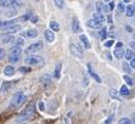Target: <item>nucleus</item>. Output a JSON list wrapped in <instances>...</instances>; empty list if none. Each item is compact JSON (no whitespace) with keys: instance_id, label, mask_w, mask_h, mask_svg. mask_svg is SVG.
<instances>
[{"instance_id":"nucleus-42","label":"nucleus","mask_w":135,"mask_h":124,"mask_svg":"<svg viewBox=\"0 0 135 124\" xmlns=\"http://www.w3.org/2000/svg\"><path fill=\"white\" fill-rule=\"evenodd\" d=\"M4 57H5V50L0 49V60H3Z\"/></svg>"},{"instance_id":"nucleus-40","label":"nucleus","mask_w":135,"mask_h":124,"mask_svg":"<svg viewBox=\"0 0 135 124\" xmlns=\"http://www.w3.org/2000/svg\"><path fill=\"white\" fill-rule=\"evenodd\" d=\"M38 16H34V15H32V17H31V21H32V23H37L38 22Z\"/></svg>"},{"instance_id":"nucleus-51","label":"nucleus","mask_w":135,"mask_h":124,"mask_svg":"<svg viewBox=\"0 0 135 124\" xmlns=\"http://www.w3.org/2000/svg\"><path fill=\"white\" fill-rule=\"evenodd\" d=\"M104 1H108V0H104Z\"/></svg>"},{"instance_id":"nucleus-24","label":"nucleus","mask_w":135,"mask_h":124,"mask_svg":"<svg viewBox=\"0 0 135 124\" xmlns=\"http://www.w3.org/2000/svg\"><path fill=\"white\" fill-rule=\"evenodd\" d=\"M20 29H21V26L20 25H13L7 32H9V34H13V33H17Z\"/></svg>"},{"instance_id":"nucleus-49","label":"nucleus","mask_w":135,"mask_h":124,"mask_svg":"<svg viewBox=\"0 0 135 124\" xmlns=\"http://www.w3.org/2000/svg\"><path fill=\"white\" fill-rule=\"evenodd\" d=\"M1 25H3V21H1V20H0V27H1Z\"/></svg>"},{"instance_id":"nucleus-2","label":"nucleus","mask_w":135,"mask_h":124,"mask_svg":"<svg viewBox=\"0 0 135 124\" xmlns=\"http://www.w3.org/2000/svg\"><path fill=\"white\" fill-rule=\"evenodd\" d=\"M34 105L33 103H29L27 107H26V109L21 113V116H20V118H17V123H22V122H27L29 121V119H32V118L34 117Z\"/></svg>"},{"instance_id":"nucleus-8","label":"nucleus","mask_w":135,"mask_h":124,"mask_svg":"<svg viewBox=\"0 0 135 124\" xmlns=\"http://www.w3.org/2000/svg\"><path fill=\"white\" fill-rule=\"evenodd\" d=\"M72 32L74 34H79L82 33V27L79 25V21L78 18H73V22H72Z\"/></svg>"},{"instance_id":"nucleus-36","label":"nucleus","mask_w":135,"mask_h":124,"mask_svg":"<svg viewBox=\"0 0 135 124\" xmlns=\"http://www.w3.org/2000/svg\"><path fill=\"white\" fill-rule=\"evenodd\" d=\"M16 45H17V46H22L23 45V43H25V41H23V39L22 38H18V39H16Z\"/></svg>"},{"instance_id":"nucleus-48","label":"nucleus","mask_w":135,"mask_h":124,"mask_svg":"<svg viewBox=\"0 0 135 124\" xmlns=\"http://www.w3.org/2000/svg\"><path fill=\"white\" fill-rule=\"evenodd\" d=\"M132 47H134V49H135V44L134 43H132Z\"/></svg>"},{"instance_id":"nucleus-1","label":"nucleus","mask_w":135,"mask_h":124,"mask_svg":"<svg viewBox=\"0 0 135 124\" xmlns=\"http://www.w3.org/2000/svg\"><path fill=\"white\" fill-rule=\"evenodd\" d=\"M26 101V95L23 91H17L13 94L12 99H11V103H10V109H16L20 106H22Z\"/></svg>"},{"instance_id":"nucleus-26","label":"nucleus","mask_w":135,"mask_h":124,"mask_svg":"<svg viewBox=\"0 0 135 124\" xmlns=\"http://www.w3.org/2000/svg\"><path fill=\"white\" fill-rule=\"evenodd\" d=\"M126 5H124V4L123 3H118V5H117V11H118V12L119 13H123L124 12V11H126Z\"/></svg>"},{"instance_id":"nucleus-3","label":"nucleus","mask_w":135,"mask_h":124,"mask_svg":"<svg viewBox=\"0 0 135 124\" xmlns=\"http://www.w3.org/2000/svg\"><path fill=\"white\" fill-rule=\"evenodd\" d=\"M21 54H22V50H21V46H17V45H15L13 47H11V50H10L9 53V61L10 62H17L20 60V57H21Z\"/></svg>"},{"instance_id":"nucleus-43","label":"nucleus","mask_w":135,"mask_h":124,"mask_svg":"<svg viewBox=\"0 0 135 124\" xmlns=\"http://www.w3.org/2000/svg\"><path fill=\"white\" fill-rule=\"evenodd\" d=\"M7 17H12V16H16V11H9V12L6 13Z\"/></svg>"},{"instance_id":"nucleus-9","label":"nucleus","mask_w":135,"mask_h":124,"mask_svg":"<svg viewBox=\"0 0 135 124\" xmlns=\"http://www.w3.org/2000/svg\"><path fill=\"white\" fill-rule=\"evenodd\" d=\"M44 37L47 43H52V41L55 40V32H54L51 28L50 29H46V31L44 32Z\"/></svg>"},{"instance_id":"nucleus-52","label":"nucleus","mask_w":135,"mask_h":124,"mask_svg":"<svg viewBox=\"0 0 135 124\" xmlns=\"http://www.w3.org/2000/svg\"><path fill=\"white\" fill-rule=\"evenodd\" d=\"M133 122H134V123H135V119H134V121H133Z\"/></svg>"},{"instance_id":"nucleus-21","label":"nucleus","mask_w":135,"mask_h":124,"mask_svg":"<svg viewBox=\"0 0 135 124\" xmlns=\"http://www.w3.org/2000/svg\"><path fill=\"white\" fill-rule=\"evenodd\" d=\"M108 94H110V96L112 97V99H114V100H118V101H120V96H119V94H120V93H118L117 90H114V89H111L110 91H108Z\"/></svg>"},{"instance_id":"nucleus-41","label":"nucleus","mask_w":135,"mask_h":124,"mask_svg":"<svg viewBox=\"0 0 135 124\" xmlns=\"http://www.w3.org/2000/svg\"><path fill=\"white\" fill-rule=\"evenodd\" d=\"M44 79V85H47V84H50V78L47 77V75H45V78H43Z\"/></svg>"},{"instance_id":"nucleus-19","label":"nucleus","mask_w":135,"mask_h":124,"mask_svg":"<svg viewBox=\"0 0 135 124\" xmlns=\"http://www.w3.org/2000/svg\"><path fill=\"white\" fill-rule=\"evenodd\" d=\"M126 15L128 16V17H133L135 13V5H128L126 9Z\"/></svg>"},{"instance_id":"nucleus-5","label":"nucleus","mask_w":135,"mask_h":124,"mask_svg":"<svg viewBox=\"0 0 135 124\" xmlns=\"http://www.w3.org/2000/svg\"><path fill=\"white\" fill-rule=\"evenodd\" d=\"M44 47V44L41 43V41H37V43H33L31 44L27 49H26V53L27 54H32V53H37L39 50H41Z\"/></svg>"},{"instance_id":"nucleus-18","label":"nucleus","mask_w":135,"mask_h":124,"mask_svg":"<svg viewBox=\"0 0 135 124\" xmlns=\"http://www.w3.org/2000/svg\"><path fill=\"white\" fill-rule=\"evenodd\" d=\"M61 67H62L61 62H59V63L56 65V67H55V71H54V77L56 78V79H60V77H61Z\"/></svg>"},{"instance_id":"nucleus-7","label":"nucleus","mask_w":135,"mask_h":124,"mask_svg":"<svg viewBox=\"0 0 135 124\" xmlns=\"http://www.w3.org/2000/svg\"><path fill=\"white\" fill-rule=\"evenodd\" d=\"M86 26H88L89 28H94V29H99V28L102 27V23H101L100 21H98V20L91 18V20H89V21L86 22Z\"/></svg>"},{"instance_id":"nucleus-12","label":"nucleus","mask_w":135,"mask_h":124,"mask_svg":"<svg viewBox=\"0 0 135 124\" xmlns=\"http://www.w3.org/2000/svg\"><path fill=\"white\" fill-rule=\"evenodd\" d=\"M88 72H89V74H90V77L94 79L95 82H98V83H101V78L99 77L96 73H95L94 71H93V68H91V66L88 65Z\"/></svg>"},{"instance_id":"nucleus-13","label":"nucleus","mask_w":135,"mask_h":124,"mask_svg":"<svg viewBox=\"0 0 135 124\" xmlns=\"http://www.w3.org/2000/svg\"><path fill=\"white\" fill-rule=\"evenodd\" d=\"M22 35L27 38H35V37H38V31L37 29H28L27 32L22 33Z\"/></svg>"},{"instance_id":"nucleus-30","label":"nucleus","mask_w":135,"mask_h":124,"mask_svg":"<svg viewBox=\"0 0 135 124\" xmlns=\"http://www.w3.org/2000/svg\"><path fill=\"white\" fill-rule=\"evenodd\" d=\"M123 79H124V80H126V83L128 84V85H133V84H134V80H133L132 78L129 77L128 74H126L124 75V77H123Z\"/></svg>"},{"instance_id":"nucleus-4","label":"nucleus","mask_w":135,"mask_h":124,"mask_svg":"<svg viewBox=\"0 0 135 124\" xmlns=\"http://www.w3.org/2000/svg\"><path fill=\"white\" fill-rule=\"evenodd\" d=\"M26 65L28 66H38V65H41L44 62V59L41 56H38V55H31V56H27L25 60Z\"/></svg>"},{"instance_id":"nucleus-44","label":"nucleus","mask_w":135,"mask_h":124,"mask_svg":"<svg viewBox=\"0 0 135 124\" xmlns=\"http://www.w3.org/2000/svg\"><path fill=\"white\" fill-rule=\"evenodd\" d=\"M129 65L132 66V68H133V69H135V57H134V59L130 60V63H129Z\"/></svg>"},{"instance_id":"nucleus-17","label":"nucleus","mask_w":135,"mask_h":124,"mask_svg":"<svg viewBox=\"0 0 135 124\" xmlns=\"http://www.w3.org/2000/svg\"><path fill=\"white\" fill-rule=\"evenodd\" d=\"M4 73H5V75H7V77H12V75L15 74V68H13L12 66H6V67L4 68Z\"/></svg>"},{"instance_id":"nucleus-45","label":"nucleus","mask_w":135,"mask_h":124,"mask_svg":"<svg viewBox=\"0 0 135 124\" xmlns=\"http://www.w3.org/2000/svg\"><path fill=\"white\" fill-rule=\"evenodd\" d=\"M11 39H12V38H11V37H5V38H4V39H3V43H4V44H6L7 41H10V40H11Z\"/></svg>"},{"instance_id":"nucleus-16","label":"nucleus","mask_w":135,"mask_h":124,"mask_svg":"<svg viewBox=\"0 0 135 124\" xmlns=\"http://www.w3.org/2000/svg\"><path fill=\"white\" fill-rule=\"evenodd\" d=\"M124 50L122 49V47H116V50L113 51V55H114V57L116 59H122L123 56H124Z\"/></svg>"},{"instance_id":"nucleus-6","label":"nucleus","mask_w":135,"mask_h":124,"mask_svg":"<svg viewBox=\"0 0 135 124\" xmlns=\"http://www.w3.org/2000/svg\"><path fill=\"white\" fill-rule=\"evenodd\" d=\"M69 50H71V53H72L74 56H77V57H80V59H82L83 56H84L83 50L79 46H77L75 44H69Z\"/></svg>"},{"instance_id":"nucleus-35","label":"nucleus","mask_w":135,"mask_h":124,"mask_svg":"<svg viewBox=\"0 0 135 124\" xmlns=\"http://www.w3.org/2000/svg\"><path fill=\"white\" fill-rule=\"evenodd\" d=\"M18 72H21V73H29V72H31V68H29V67H20Z\"/></svg>"},{"instance_id":"nucleus-33","label":"nucleus","mask_w":135,"mask_h":124,"mask_svg":"<svg viewBox=\"0 0 135 124\" xmlns=\"http://www.w3.org/2000/svg\"><path fill=\"white\" fill-rule=\"evenodd\" d=\"M118 123H120V124H130L132 123V121H130L129 118H120L119 121H118Z\"/></svg>"},{"instance_id":"nucleus-28","label":"nucleus","mask_w":135,"mask_h":124,"mask_svg":"<svg viewBox=\"0 0 135 124\" xmlns=\"http://www.w3.org/2000/svg\"><path fill=\"white\" fill-rule=\"evenodd\" d=\"M10 87H11V83H10V82H5V83L3 84V88H1V91H3V93H6L7 90L10 89Z\"/></svg>"},{"instance_id":"nucleus-31","label":"nucleus","mask_w":135,"mask_h":124,"mask_svg":"<svg viewBox=\"0 0 135 124\" xmlns=\"http://www.w3.org/2000/svg\"><path fill=\"white\" fill-rule=\"evenodd\" d=\"M54 3H55V5H56L59 9H62V7L65 6V1H63V0H54Z\"/></svg>"},{"instance_id":"nucleus-50","label":"nucleus","mask_w":135,"mask_h":124,"mask_svg":"<svg viewBox=\"0 0 135 124\" xmlns=\"http://www.w3.org/2000/svg\"><path fill=\"white\" fill-rule=\"evenodd\" d=\"M35 1H37V3H39V1H40V0H35Z\"/></svg>"},{"instance_id":"nucleus-38","label":"nucleus","mask_w":135,"mask_h":124,"mask_svg":"<svg viewBox=\"0 0 135 124\" xmlns=\"http://www.w3.org/2000/svg\"><path fill=\"white\" fill-rule=\"evenodd\" d=\"M113 44H114V41H113V40H107L106 43H105V46H106V47H111Z\"/></svg>"},{"instance_id":"nucleus-47","label":"nucleus","mask_w":135,"mask_h":124,"mask_svg":"<svg viewBox=\"0 0 135 124\" xmlns=\"http://www.w3.org/2000/svg\"><path fill=\"white\" fill-rule=\"evenodd\" d=\"M123 46V43L122 41H118V43L116 44V47H122Z\"/></svg>"},{"instance_id":"nucleus-39","label":"nucleus","mask_w":135,"mask_h":124,"mask_svg":"<svg viewBox=\"0 0 135 124\" xmlns=\"http://www.w3.org/2000/svg\"><path fill=\"white\" fill-rule=\"evenodd\" d=\"M38 107H39V111H44L45 107H44V102L43 101H40V102L38 103Z\"/></svg>"},{"instance_id":"nucleus-22","label":"nucleus","mask_w":135,"mask_h":124,"mask_svg":"<svg viewBox=\"0 0 135 124\" xmlns=\"http://www.w3.org/2000/svg\"><path fill=\"white\" fill-rule=\"evenodd\" d=\"M10 6L13 7V9L21 7L22 6V1L21 0H10Z\"/></svg>"},{"instance_id":"nucleus-32","label":"nucleus","mask_w":135,"mask_h":124,"mask_svg":"<svg viewBox=\"0 0 135 124\" xmlns=\"http://www.w3.org/2000/svg\"><path fill=\"white\" fill-rule=\"evenodd\" d=\"M32 17V13H27V15H25V16H22V17H20L18 18V21L20 22H25V21H28L29 18Z\"/></svg>"},{"instance_id":"nucleus-10","label":"nucleus","mask_w":135,"mask_h":124,"mask_svg":"<svg viewBox=\"0 0 135 124\" xmlns=\"http://www.w3.org/2000/svg\"><path fill=\"white\" fill-rule=\"evenodd\" d=\"M79 40L83 43V45H84L85 49H90V47H91L90 41H89V39H88V37H86V35L80 34V35H79Z\"/></svg>"},{"instance_id":"nucleus-25","label":"nucleus","mask_w":135,"mask_h":124,"mask_svg":"<svg viewBox=\"0 0 135 124\" xmlns=\"http://www.w3.org/2000/svg\"><path fill=\"white\" fill-rule=\"evenodd\" d=\"M50 28L52 29L54 32H59V31H60V26H59V23H57L56 21H51L50 22Z\"/></svg>"},{"instance_id":"nucleus-15","label":"nucleus","mask_w":135,"mask_h":124,"mask_svg":"<svg viewBox=\"0 0 135 124\" xmlns=\"http://www.w3.org/2000/svg\"><path fill=\"white\" fill-rule=\"evenodd\" d=\"M93 18H95V20H98V21H100L101 23H105V21H106V17H105L104 13L100 12V11L95 12L94 15H93Z\"/></svg>"},{"instance_id":"nucleus-37","label":"nucleus","mask_w":135,"mask_h":124,"mask_svg":"<svg viewBox=\"0 0 135 124\" xmlns=\"http://www.w3.org/2000/svg\"><path fill=\"white\" fill-rule=\"evenodd\" d=\"M113 119H114V115H111L110 117H108V118L106 119V121H105V123H112Z\"/></svg>"},{"instance_id":"nucleus-46","label":"nucleus","mask_w":135,"mask_h":124,"mask_svg":"<svg viewBox=\"0 0 135 124\" xmlns=\"http://www.w3.org/2000/svg\"><path fill=\"white\" fill-rule=\"evenodd\" d=\"M108 6H110V10H113V9H114V3H113V1H111V3L108 4Z\"/></svg>"},{"instance_id":"nucleus-27","label":"nucleus","mask_w":135,"mask_h":124,"mask_svg":"<svg viewBox=\"0 0 135 124\" xmlns=\"http://www.w3.org/2000/svg\"><path fill=\"white\" fill-rule=\"evenodd\" d=\"M123 69H124V72H126L127 74H129V73H130V72H132V66L130 65H128V63H127V62H124V63H123Z\"/></svg>"},{"instance_id":"nucleus-34","label":"nucleus","mask_w":135,"mask_h":124,"mask_svg":"<svg viewBox=\"0 0 135 124\" xmlns=\"http://www.w3.org/2000/svg\"><path fill=\"white\" fill-rule=\"evenodd\" d=\"M0 6L1 7L10 6V0H0Z\"/></svg>"},{"instance_id":"nucleus-29","label":"nucleus","mask_w":135,"mask_h":124,"mask_svg":"<svg viewBox=\"0 0 135 124\" xmlns=\"http://www.w3.org/2000/svg\"><path fill=\"white\" fill-rule=\"evenodd\" d=\"M106 37H107V29L104 27V28H101V31H100V38L102 40H105Z\"/></svg>"},{"instance_id":"nucleus-11","label":"nucleus","mask_w":135,"mask_h":124,"mask_svg":"<svg viewBox=\"0 0 135 124\" xmlns=\"http://www.w3.org/2000/svg\"><path fill=\"white\" fill-rule=\"evenodd\" d=\"M96 9H98V11H100V12H108V11H110V6L102 4L101 1L96 3Z\"/></svg>"},{"instance_id":"nucleus-14","label":"nucleus","mask_w":135,"mask_h":124,"mask_svg":"<svg viewBox=\"0 0 135 124\" xmlns=\"http://www.w3.org/2000/svg\"><path fill=\"white\" fill-rule=\"evenodd\" d=\"M13 25H15V21H5V22H3L0 29H1V31H9Z\"/></svg>"},{"instance_id":"nucleus-20","label":"nucleus","mask_w":135,"mask_h":124,"mask_svg":"<svg viewBox=\"0 0 135 124\" xmlns=\"http://www.w3.org/2000/svg\"><path fill=\"white\" fill-rule=\"evenodd\" d=\"M124 57H126L127 60H130L132 59H134L135 57V53H134V50H132V49H128V50H126V53H124Z\"/></svg>"},{"instance_id":"nucleus-23","label":"nucleus","mask_w":135,"mask_h":124,"mask_svg":"<svg viewBox=\"0 0 135 124\" xmlns=\"http://www.w3.org/2000/svg\"><path fill=\"white\" fill-rule=\"evenodd\" d=\"M119 93H120V95H122V96H128L129 94H130V91H129V89H128V87H127V85H122V87H120Z\"/></svg>"}]
</instances>
